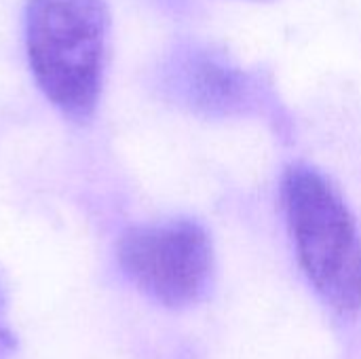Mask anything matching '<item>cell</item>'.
<instances>
[{"instance_id": "cell-1", "label": "cell", "mask_w": 361, "mask_h": 359, "mask_svg": "<svg viewBox=\"0 0 361 359\" xmlns=\"http://www.w3.org/2000/svg\"><path fill=\"white\" fill-rule=\"evenodd\" d=\"M23 25L30 70L40 91L61 114L91 118L108 55L106 0H27Z\"/></svg>"}, {"instance_id": "cell-2", "label": "cell", "mask_w": 361, "mask_h": 359, "mask_svg": "<svg viewBox=\"0 0 361 359\" xmlns=\"http://www.w3.org/2000/svg\"><path fill=\"white\" fill-rule=\"evenodd\" d=\"M281 199L298 262L315 292L334 311L361 307V235L332 182L309 165H292Z\"/></svg>"}, {"instance_id": "cell-3", "label": "cell", "mask_w": 361, "mask_h": 359, "mask_svg": "<svg viewBox=\"0 0 361 359\" xmlns=\"http://www.w3.org/2000/svg\"><path fill=\"white\" fill-rule=\"evenodd\" d=\"M118 264L152 300L186 309L199 303L212 284V239L199 222L184 218L133 226L118 241Z\"/></svg>"}, {"instance_id": "cell-4", "label": "cell", "mask_w": 361, "mask_h": 359, "mask_svg": "<svg viewBox=\"0 0 361 359\" xmlns=\"http://www.w3.org/2000/svg\"><path fill=\"white\" fill-rule=\"evenodd\" d=\"M2 336H4V332L0 330V347H2Z\"/></svg>"}]
</instances>
